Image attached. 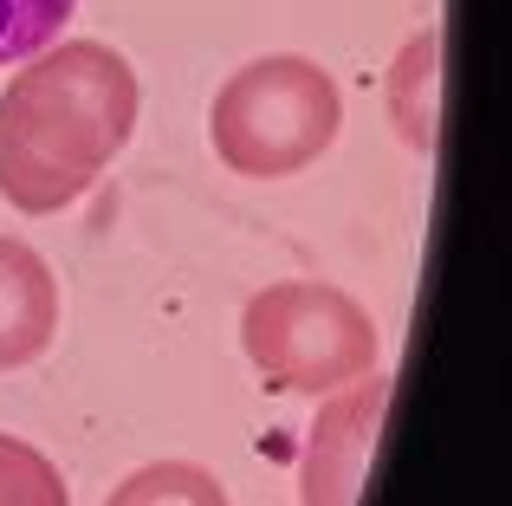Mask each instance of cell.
Segmentation results:
<instances>
[{
  "instance_id": "cell-1",
  "label": "cell",
  "mask_w": 512,
  "mask_h": 506,
  "mask_svg": "<svg viewBox=\"0 0 512 506\" xmlns=\"http://www.w3.org/2000/svg\"><path fill=\"white\" fill-rule=\"evenodd\" d=\"M137 65L104 39H52L0 91V202L59 215L85 202L137 130Z\"/></svg>"
},
{
  "instance_id": "cell-2",
  "label": "cell",
  "mask_w": 512,
  "mask_h": 506,
  "mask_svg": "<svg viewBox=\"0 0 512 506\" xmlns=\"http://www.w3.org/2000/svg\"><path fill=\"white\" fill-rule=\"evenodd\" d=\"M344 130V91L318 59L260 52L221 78L208 104V143L234 176L279 182L312 169Z\"/></svg>"
},
{
  "instance_id": "cell-3",
  "label": "cell",
  "mask_w": 512,
  "mask_h": 506,
  "mask_svg": "<svg viewBox=\"0 0 512 506\" xmlns=\"http://www.w3.org/2000/svg\"><path fill=\"white\" fill-rule=\"evenodd\" d=\"M240 351L286 396H331L383 370L376 318L325 279H279V286L253 292L240 312Z\"/></svg>"
},
{
  "instance_id": "cell-4",
  "label": "cell",
  "mask_w": 512,
  "mask_h": 506,
  "mask_svg": "<svg viewBox=\"0 0 512 506\" xmlns=\"http://www.w3.org/2000/svg\"><path fill=\"white\" fill-rule=\"evenodd\" d=\"M383 409H389V370H370V377L318 396V416L299 448V500L305 506H357Z\"/></svg>"
},
{
  "instance_id": "cell-5",
  "label": "cell",
  "mask_w": 512,
  "mask_h": 506,
  "mask_svg": "<svg viewBox=\"0 0 512 506\" xmlns=\"http://www.w3.org/2000/svg\"><path fill=\"white\" fill-rule=\"evenodd\" d=\"M59 338V279L26 241L0 234V370H26Z\"/></svg>"
},
{
  "instance_id": "cell-6",
  "label": "cell",
  "mask_w": 512,
  "mask_h": 506,
  "mask_svg": "<svg viewBox=\"0 0 512 506\" xmlns=\"http://www.w3.org/2000/svg\"><path fill=\"white\" fill-rule=\"evenodd\" d=\"M383 91H389V124H396V137L409 143L415 156H435V143H441V111H435V91H441V33H435V26L415 33L409 46L396 52Z\"/></svg>"
},
{
  "instance_id": "cell-7",
  "label": "cell",
  "mask_w": 512,
  "mask_h": 506,
  "mask_svg": "<svg viewBox=\"0 0 512 506\" xmlns=\"http://www.w3.org/2000/svg\"><path fill=\"white\" fill-rule=\"evenodd\" d=\"M104 506H234V500L201 461H150V468L124 474L104 494Z\"/></svg>"
},
{
  "instance_id": "cell-8",
  "label": "cell",
  "mask_w": 512,
  "mask_h": 506,
  "mask_svg": "<svg viewBox=\"0 0 512 506\" xmlns=\"http://www.w3.org/2000/svg\"><path fill=\"white\" fill-rule=\"evenodd\" d=\"M0 506H72L65 474L20 435H0Z\"/></svg>"
},
{
  "instance_id": "cell-9",
  "label": "cell",
  "mask_w": 512,
  "mask_h": 506,
  "mask_svg": "<svg viewBox=\"0 0 512 506\" xmlns=\"http://www.w3.org/2000/svg\"><path fill=\"white\" fill-rule=\"evenodd\" d=\"M78 0H0V65H26L65 33Z\"/></svg>"
}]
</instances>
